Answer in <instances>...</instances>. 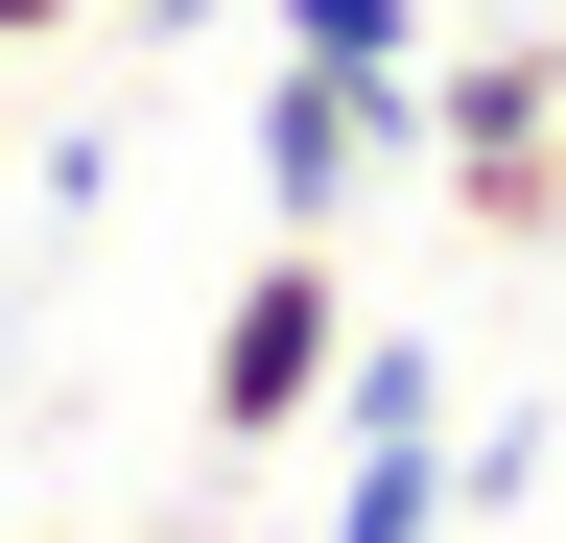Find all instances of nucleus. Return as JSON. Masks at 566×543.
Here are the masks:
<instances>
[{
	"label": "nucleus",
	"mask_w": 566,
	"mask_h": 543,
	"mask_svg": "<svg viewBox=\"0 0 566 543\" xmlns=\"http://www.w3.org/2000/svg\"><path fill=\"white\" fill-rule=\"evenodd\" d=\"M543 472H566V426H543Z\"/></svg>",
	"instance_id": "nucleus-8"
},
{
	"label": "nucleus",
	"mask_w": 566,
	"mask_h": 543,
	"mask_svg": "<svg viewBox=\"0 0 566 543\" xmlns=\"http://www.w3.org/2000/svg\"><path fill=\"white\" fill-rule=\"evenodd\" d=\"M71 24H95V0H0V48H71Z\"/></svg>",
	"instance_id": "nucleus-6"
},
{
	"label": "nucleus",
	"mask_w": 566,
	"mask_h": 543,
	"mask_svg": "<svg viewBox=\"0 0 566 543\" xmlns=\"http://www.w3.org/2000/svg\"><path fill=\"white\" fill-rule=\"evenodd\" d=\"M378 143H401V95H331V72H283V95H260V213H283V237H331Z\"/></svg>",
	"instance_id": "nucleus-4"
},
{
	"label": "nucleus",
	"mask_w": 566,
	"mask_h": 543,
	"mask_svg": "<svg viewBox=\"0 0 566 543\" xmlns=\"http://www.w3.org/2000/svg\"><path fill=\"white\" fill-rule=\"evenodd\" d=\"M424 166H449L472 260H543L566 237V24H472L449 72H424Z\"/></svg>",
	"instance_id": "nucleus-1"
},
{
	"label": "nucleus",
	"mask_w": 566,
	"mask_h": 543,
	"mask_svg": "<svg viewBox=\"0 0 566 543\" xmlns=\"http://www.w3.org/2000/svg\"><path fill=\"white\" fill-rule=\"evenodd\" d=\"M331 355H354V260H331V237H260L237 307H212V449L331 426Z\"/></svg>",
	"instance_id": "nucleus-2"
},
{
	"label": "nucleus",
	"mask_w": 566,
	"mask_h": 543,
	"mask_svg": "<svg viewBox=\"0 0 566 543\" xmlns=\"http://www.w3.org/2000/svg\"><path fill=\"white\" fill-rule=\"evenodd\" d=\"M24 543H95V520H24Z\"/></svg>",
	"instance_id": "nucleus-7"
},
{
	"label": "nucleus",
	"mask_w": 566,
	"mask_h": 543,
	"mask_svg": "<svg viewBox=\"0 0 566 543\" xmlns=\"http://www.w3.org/2000/svg\"><path fill=\"white\" fill-rule=\"evenodd\" d=\"M331 401H354V497H331V543H449V355H424V331H354Z\"/></svg>",
	"instance_id": "nucleus-3"
},
{
	"label": "nucleus",
	"mask_w": 566,
	"mask_h": 543,
	"mask_svg": "<svg viewBox=\"0 0 566 543\" xmlns=\"http://www.w3.org/2000/svg\"><path fill=\"white\" fill-rule=\"evenodd\" d=\"M283 72H331V95H401V72H424V0H283Z\"/></svg>",
	"instance_id": "nucleus-5"
}]
</instances>
